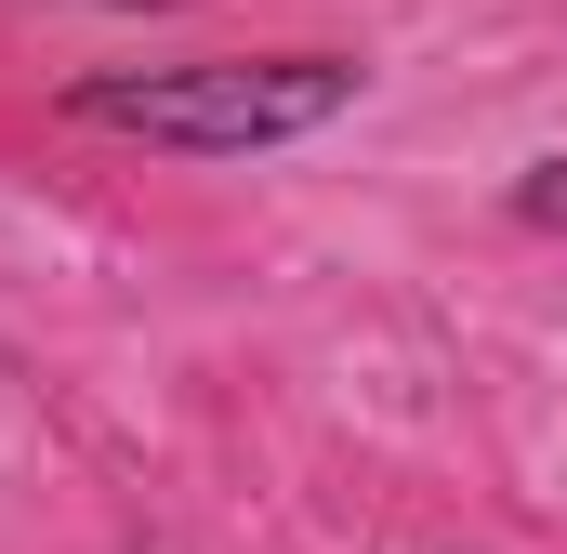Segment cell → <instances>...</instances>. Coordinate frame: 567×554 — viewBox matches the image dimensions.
<instances>
[{"label":"cell","mask_w":567,"mask_h":554,"mask_svg":"<svg viewBox=\"0 0 567 554\" xmlns=\"http://www.w3.org/2000/svg\"><path fill=\"white\" fill-rule=\"evenodd\" d=\"M502 212H515L528 238H567V145H555V158H528V172H515V198H502Z\"/></svg>","instance_id":"7a4b0ae2"},{"label":"cell","mask_w":567,"mask_h":554,"mask_svg":"<svg viewBox=\"0 0 567 554\" xmlns=\"http://www.w3.org/2000/svg\"><path fill=\"white\" fill-rule=\"evenodd\" d=\"M106 13H158V0H106Z\"/></svg>","instance_id":"3957f363"},{"label":"cell","mask_w":567,"mask_h":554,"mask_svg":"<svg viewBox=\"0 0 567 554\" xmlns=\"http://www.w3.org/2000/svg\"><path fill=\"white\" fill-rule=\"evenodd\" d=\"M370 106L357 53H185V66H80L53 93L66 133L145 145V158H278Z\"/></svg>","instance_id":"6da1fadb"},{"label":"cell","mask_w":567,"mask_h":554,"mask_svg":"<svg viewBox=\"0 0 567 554\" xmlns=\"http://www.w3.org/2000/svg\"><path fill=\"white\" fill-rule=\"evenodd\" d=\"M435 554H449V542H435Z\"/></svg>","instance_id":"277c9868"}]
</instances>
